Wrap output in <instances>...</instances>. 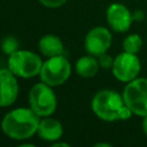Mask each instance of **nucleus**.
Masks as SVG:
<instances>
[{
    "label": "nucleus",
    "instance_id": "nucleus-7",
    "mask_svg": "<svg viewBox=\"0 0 147 147\" xmlns=\"http://www.w3.org/2000/svg\"><path fill=\"white\" fill-rule=\"evenodd\" d=\"M140 71L141 62L137 54L123 51L114 57L111 72L118 82L126 84L139 77Z\"/></svg>",
    "mask_w": 147,
    "mask_h": 147
},
{
    "label": "nucleus",
    "instance_id": "nucleus-13",
    "mask_svg": "<svg viewBox=\"0 0 147 147\" xmlns=\"http://www.w3.org/2000/svg\"><path fill=\"white\" fill-rule=\"evenodd\" d=\"M100 69V64L96 56L93 55H84L79 57L75 63L76 74L83 78H92L94 77Z\"/></svg>",
    "mask_w": 147,
    "mask_h": 147
},
{
    "label": "nucleus",
    "instance_id": "nucleus-14",
    "mask_svg": "<svg viewBox=\"0 0 147 147\" xmlns=\"http://www.w3.org/2000/svg\"><path fill=\"white\" fill-rule=\"evenodd\" d=\"M142 45H144V41H142V38L140 37V34L131 33L124 38L122 47H123V51H125V52L138 54L141 51Z\"/></svg>",
    "mask_w": 147,
    "mask_h": 147
},
{
    "label": "nucleus",
    "instance_id": "nucleus-6",
    "mask_svg": "<svg viewBox=\"0 0 147 147\" xmlns=\"http://www.w3.org/2000/svg\"><path fill=\"white\" fill-rule=\"evenodd\" d=\"M71 75V64L69 60L63 55H56L47 57L42 62V67L39 74L40 80L45 84L56 87L64 84Z\"/></svg>",
    "mask_w": 147,
    "mask_h": 147
},
{
    "label": "nucleus",
    "instance_id": "nucleus-5",
    "mask_svg": "<svg viewBox=\"0 0 147 147\" xmlns=\"http://www.w3.org/2000/svg\"><path fill=\"white\" fill-rule=\"evenodd\" d=\"M123 100L130 108L133 115L144 117L147 116V78L137 77L136 79L125 84L123 92Z\"/></svg>",
    "mask_w": 147,
    "mask_h": 147
},
{
    "label": "nucleus",
    "instance_id": "nucleus-20",
    "mask_svg": "<svg viewBox=\"0 0 147 147\" xmlns=\"http://www.w3.org/2000/svg\"><path fill=\"white\" fill-rule=\"evenodd\" d=\"M94 146H95V147H101V146H103V147H110L111 145H110V144H107V142H98V144H95Z\"/></svg>",
    "mask_w": 147,
    "mask_h": 147
},
{
    "label": "nucleus",
    "instance_id": "nucleus-4",
    "mask_svg": "<svg viewBox=\"0 0 147 147\" xmlns=\"http://www.w3.org/2000/svg\"><path fill=\"white\" fill-rule=\"evenodd\" d=\"M29 107L39 117L53 115L57 107V99L53 87L44 82L34 84L29 92Z\"/></svg>",
    "mask_w": 147,
    "mask_h": 147
},
{
    "label": "nucleus",
    "instance_id": "nucleus-9",
    "mask_svg": "<svg viewBox=\"0 0 147 147\" xmlns=\"http://www.w3.org/2000/svg\"><path fill=\"white\" fill-rule=\"evenodd\" d=\"M106 20L109 28L115 32H126L132 25L133 14L123 3L114 2L110 3L106 10Z\"/></svg>",
    "mask_w": 147,
    "mask_h": 147
},
{
    "label": "nucleus",
    "instance_id": "nucleus-16",
    "mask_svg": "<svg viewBox=\"0 0 147 147\" xmlns=\"http://www.w3.org/2000/svg\"><path fill=\"white\" fill-rule=\"evenodd\" d=\"M98 61H99L100 68H102V69H111L113 63H114V57L110 56L107 53H103L100 56H98Z\"/></svg>",
    "mask_w": 147,
    "mask_h": 147
},
{
    "label": "nucleus",
    "instance_id": "nucleus-11",
    "mask_svg": "<svg viewBox=\"0 0 147 147\" xmlns=\"http://www.w3.org/2000/svg\"><path fill=\"white\" fill-rule=\"evenodd\" d=\"M37 134L41 140L45 141H51L54 142L63 136V125L60 121L47 116V117H41L39 121Z\"/></svg>",
    "mask_w": 147,
    "mask_h": 147
},
{
    "label": "nucleus",
    "instance_id": "nucleus-10",
    "mask_svg": "<svg viewBox=\"0 0 147 147\" xmlns=\"http://www.w3.org/2000/svg\"><path fill=\"white\" fill-rule=\"evenodd\" d=\"M17 77L8 69H0V107L6 108L11 106L18 96Z\"/></svg>",
    "mask_w": 147,
    "mask_h": 147
},
{
    "label": "nucleus",
    "instance_id": "nucleus-3",
    "mask_svg": "<svg viewBox=\"0 0 147 147\" xmlns=\"http://www.w3.org/2000/svg\"><path fill=\"white\" fill-rule=\"evenodd\" d=\"M42 60L32 51L17 49L8 55V69L18 78H33L39 76Z\"/></svg>",
    "mask_w": 147,
    "mask_h": 147
},
{
    "label": "nucleus",
    "instance_id": "nucleus-8",
    "mask_svg": "<svg viewBox=\"0 0 147 147\" xmlns=\"http://www.w3.org/2000/svg\"><path fill=\"white\" fill-rule=\"evenodd\" d=\"M111 41L113 36L109 29L105 26H94L84 38V48L87 54L98 57L108 52L111 46Z\"/></svg>",
    "mask_w": 147,
    "mask_h": 147
},
{
    "label": "nucleus",
    "instance_id": "nucleus-1",
    "mask_svg": "<svg viewBox=\"0 0 147 147\" xmlns=\"http://www.w3.org/2000/svg\"><path fill=\"white\" fill-rule=\"evenodd\" d=\"M40 117L29 107H20L8 111L1 119L3 134L13 140H26L37 133Z\"/></svg>",
    "mask_w": 147,
    "mask_h": 147
},
{
    "label": "nucleus",
    "instance_id": "nucleus-15",
    "mask_svg": "<svg viewBox=\"0 0 147 147\" xmlns=\"http://www.w3.org/2000/svg\"><path fill=\"white\" fill-rule=\"evenodd\" d=\"M1 49H2V52H3L5 54H7V55L13 54V53L16 52L17 49H20V48H18V40H17L15 37H13V36L6 37V38L2 40V42H1Z\"/></svg>",
    "mask_w": 147,
    "mask_h": 147
},
{
    "label": "nucleus",
    "instance_id": "nucleus-21",
    "mask_svg": "<svg viewBox=\"0 0 147 147\" xmlns=\"http://www.w3.org/2000/svg\"><path fill=\"white\" fill-rule=\"evenodd\" d=\"M20 146H21V147H34L33 144H21Z\"/></svg>",
    "mask_w": 147,
    "mask_h": 147
},
{
    "label": "nucleus",
    "instance_id": "nucleus-12",
    "mask_svg": "<svg viewBox=\"0 0 147 147\" xmlns=\"http://www.w3.org/2000/svg\"><path fill=\"white\" fill-rule=\"evenodd\" d=\"M38 48L42 55L46 57L62 55L64 51L63 42L60 37L55 34H45L40 38L38 42Z\"/></svg>",
    "mask_w": 147,
    "mask_h": 147
},
{
    "label": "nucleus",
    "instance_id": "nucleus-19",
    "mask_svg": "<svg viewBox=\"0 0 147 147\" xmlns=\"http://www.w3.org/2000/svg\"><path fill=\"white\" fill-rule=\"evenodd\" d=\"M59 146L70 147V144H68V142H59V141L56 140V141H54V142H53V145H52V147H59Z\"/></svg>",
    "mask_w": 147,
    "mask_h": 147
},
{
    "label": "nucleus",
    "instance_id": "nucleus-17",
    "mask_svg": "<svg viewBox=\"0 0 147 147\" xmlns=\"http://www.w3.org/2000/svg\"><path fill=\"white\" fill-rule=\"evenodd\" d=\"M37 1L47 8H57L63 6L68 0H37Z\"/></svg>",
    "mask_w": 147,
    "mask_h": 147
},
{
    "label": "nucleus",
    "instance_id": "nucleus-18",
    "mask_svg": "<svg viewBox=\"0 0 147 147\" xmlns=\"http://www.w3.org/2000/svg\"><path fill=\"white\" fill-rule=\"evenodd\" d=\"M141 130H142V132L147 136V116H144V117H142V122H141Z\"/></svg>",
    "mask_w": 147,
    "mask_h": 147
},
{
    "label": "nucleus",
    "instance_id": "nucleus-2",
    "mask_svg": "<svg viewBox=\"0 0 147 147\" xmlns=\"http://www.w3.org/2000/svg\"><path fill=\"white\" fill-rule=\"evenodd\" d=\"M91 108L94 115L105 122L127 121L133 115L125 105L123 95L110 88L98 91L92 98Z\"/></svg>",
    "mask_w": 147,
    "mask_h": 147
}]
</instances>
